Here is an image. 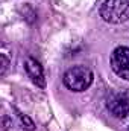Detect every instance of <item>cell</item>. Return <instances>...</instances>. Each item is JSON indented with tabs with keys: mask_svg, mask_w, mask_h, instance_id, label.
<instances>
[{
	"mask_svg": "<svg viewBox=\"0 0 129 131\" xmlns=\"http://www.w3.org/2000/svg\"><path fill=\"white\" fill-rule=\"evenodd\" d=\"M93 79V72L85 66H73L64 73V84L71 92H85Z\"/></svg>",
	"mask_w": 129,
	"mask_h": 131,
	"instance_id": "1",
	"label": "cell"
},
{
	"mask_svg": "<svg viewBox=\"0 0 129 131\" xmlns=\"http://www.w3.org/2000/svg\"><path fill=\"white\" fill-rule=\"evenodd\" d=\"M100 17L111 25L129 20V0H105L100 6Z\"/></svg>",
	"mask_w": 129,
	"mask_h": 131,
	"instance_id": "2",
	"label": "cell"
},
{
	"mask_svg": "<svg viewBox=\"0 0 129 131\" xmlns=\"http://www.w3.org/2000/svg\"><path fill=\"white\" fill-rule=\"evenodd\" d=\"M108 111L117 119H126L129 116V90H119L111 93L106 99Z\"/></svg>",
	"mask_w": 129,
	"mask_h": 131,
	"instance_id": "3",
	"label": "cell"
},
{
	"mask_svg": "<svg viewBox=\"0 0 129 131\" xmlns=\"http://www.w3.org/2000/svg\"><path fill=\"white\" fill-rule=\"evenodd\" d=\"M111 69L119 78L129 81V47H117L112 52Z\"/></svg>",
	"mask_w": 129,
	"mask_h": 131,
	"instance_id": "4",
	"label": "cell"
},
{
	"mask_svg": "<svg viewBox=\"0 0 129 131\" xmlns=\"http://www.w3.org/2000/svg\"><path fill=\"white\" fill-rule=\"evenodd\" d=\"M24 69H26L28 76L31 78V81H32L36 87H41V89H43V87L46 85V78H44L43 67H41V64H40L36 60H33V58H26V61H24Z\"/></svg>",
	"mask_w": 129,
	"mask_h": 131,
	"instance_id": "5",
	"label": "cell"
},
{
	"mask_svg": "<svg viewBox=\"0 0 129 131\" xmlns=\"http://www.w3.org/2000/svg\"><path fill=\"white\" fill-rule=\"evenodd\" d=\"M17 116H18V119H20V124L23 125V128L26 131L35 130V124H33V121L29 116H26V114H23V113H20V111H17Z\"/></svg>",
	"mask_w": 129,
	"mask_h": 131,
	"instance_id": "6",
	"label": "cell"
},
{
	"mask_svg": "<svg viewBox=\"0 0 129 131\" xmlns=\"http://www.w3.org/2000/svg\"><path fill=\"white\" fill-rule=\"evenodd\" d=\"M0 66H2V69H0V75H5L6 70H8V66H9V60L6 58L5 53L0 55Z\"/></svg>",
	"mask_w": 129,
	"mask_h": 131,
	"instance_id": "7",
	"label": "cell"
}]
</instances>
